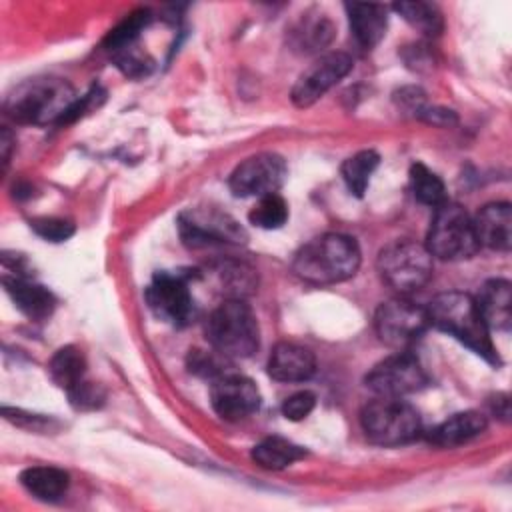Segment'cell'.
I'll use <instances>...</instances> for the list:
<instances>
[{
    "label": "cell",
    "mask_w": 512,
    "mask_h": 512,
    "mask_svg": "<svg viewBox=\"0 0 512 512\" xmlns=\"http://www.w3.org/2000/svg\"><path fill=\"white\" fill-rule=\"evenodd\" d=\"M352 64L354 62L346 52L322 54L298 76L290 92L292 102L300 108L312 106L352 70Z\"/></svg>",
    "instance_id": "13"
},
{
    "label": "cell",
    "mask_w": 512,
    "mask_h": 512,
    "mask_svg": "<svg viewBox=\"0 0 512 512\" xmlns=\"http://www.w3.org/2000/svg\"><path fill=\"white\" fill-rule=\"evenodd\" d=\"M380 164V156L374 150H360L344 160L342 178L354 196H362L368 188L370 176Z\"/></svg>",
    "instance_id": "26"
},
{
    "label": "cell",
    "mask_w": 512,
    "mask_h": 512,
    "mask_svg": "<svg viewBox=\"0 0 512 512\" xmlns=\"http://www.w3.org/2000/svg\"><path fill=\"white\" fill-rule=\"evenodd\" d=\"M428 382V376L420 360L408 350H398L392 356L380 360L368 374L366 386L376 396L404 398L422 390Z\"/></svg>",
    "instance_id": "10"
},
{
    "label": "cell",
    "mask_w": 512,
    "mask_h": 512,
    "mask_svg": "<svg viewBox=\"0 0 512 512\" xmlns=\"http://www.w3.org/2000/svg\"><path fill=\"white\" fill-rule=\"evenodd\" d=\"M178 230L190 248L212 244H238L246 240L244 228L228 214L216 210H188L178 218Z\"/></svg>",
    "instance_id": "12"
},
{
    "label": "cell",
    "mask_w": 512,
    "mask_h": 512,
    "mask_svg": "<svg viewBox=\"0 0 512 512\" xmlns=\"http://www.w3.org/2000/svg\"><path fill=\"white\" fill-rule=\"evenodd\" d=\"M304 454L302 446L280 436H268L252 448V460L266 470H282L304 458Z\"/></svg>",
    "instance_id": "22"
},
{
    "label": "cell",
    "mask_w": 512,
    "mask_h": 512,
    "mask_svg": "<svg viewBox=\"0 0 512 512\" xmlns=\"http://www.w3.org/2000/svg\"><path fill=\"white\" fill-rule=\"evenodd\" d=\"M2 412H4L6 420L14 422L20 428H28V430H46V428H50V420H46L42 416L28 414V412H22L18 408H8V406H4Z\"/></svg>",
    "instance_id": "35"
},
{
    "label": "cell",
    "mask_w": 512,
    "mask_h": 512,
    "mask_svg": "<svg viewBox=\"0 0 512 512\" xmlns=\"http://www.w3.org/2000/svg\"><path fill=\"white\" fill-rule=\"evenodd\" d=\"M418 118L428 122V124H436V126H450L456 122V116L452 110H446V108H436V106H424L420 112H418Z\"/></svg>",
    "instance_id": "36"
},
{
    "label": "cell",
    "mask_w": 512,
    "mask_h": 512,
    "mask_svg": "<svg viewBox=\"0 0 512 512\" xmlns=\"http://www.w3.org/2000/svg\"><path fill=\"white\" fill-rule=\"evenodd\" d=\"M286 162L274 152H260L240 162L230 174L228 186L234 196L262 198L274 194L286 180Z\"/></svg>",
    "instance_id": "11"
},
{
    "label": "cell",
    "mask_w": 512,
    "mask_h": 512,
    "mask_svg": "<svg viewBox=\"0 0 512 512\" xmlns=\"http://www.w3.org/2000/svg\"><path fill=\"white\" fill-rule=\"evenodd\" d=\"M114 56H116L118 68H120L126 76L140 78V76H146V74L152 70V60H150L146 54H142L140 50H136V46L124 48V50L116 52Z\"/></svg>",
    "instance_id": "32"
},
{
    "label": "cell",
    "mask_w": 512,
    "mask_h": 512,
    "mask_svg": "<svg viewBox=\"0 0 512 512\" xmlns=\"http://www.w3.org/2000/svg\"><path fill=\"white\" fill-rule=\"evenodd\" d=\"M364 436L378 446H400L416 440L422 432L418 410L404 398L376 396L360 412Z\"/></svg>",
    "instance_id": "5"
},
{
    "label": "cell",
    "mask_w": 512,
    "mask_h": 512,
    "mask_svg": "<svg viewBox=\"0 0 512 512\" xmlns=\"http://www.w3.org/2000/svg\"><path fill=\"white\" fill-rule=\"evenodd\" d=\"M20 484L42 502L60 500L70 484V476L56 466H30L20 474Z\"/></svg>",
    "instance_id": "21"
},
{
    "label": "cell",
    "mask_w": 512,
    "mask_h": 512,
    "mask_svg": "<svg viewBox=\"0 0 512 512\" xmlns=\"http://www.w3.org/2000/svg\"><path fill=\"white\" fill-rule=\"evenodd\" d=\"M316 372V356L296 342H278L268 358V374L278 382H304Z\"/></svg>",
    "instance_id": "16"
},
{
    "label": "cell",
    "mask_w": 512,
    "mask_h": 512,
    "mask_svg": "<svg viewBox=\"0 0 512 512\" xmlns=\"http://www.w3.org/2000/svg\"><path fill=\"white\" fill-rule=\"evenodd\" d=\"M210 402L220 418L238 422L260 408V390L250 378L228 370L212 380Z\"/></svg>",
    "instance_id": "14"
},
{
    "label": "cell",
    "mask_w": 512,
    "mask_h": 512,
    "mask_svg": "<svg viewBox=\"0 0 512 512\" xmlns=\"http://www.w3.org/2000/svg\"><path fill=\"white\" fill-rule=\"evenodd\" d=\"M394 10L424 36H438L444 30V16L432 2H398Z\"/></svg>",
    "instance_id": "25"
},
{
    "label": "cell",
    "mask_w": 512,
    "mask_h": 512,
    "mask_svg": "<svg viewBox=\"0 0 512 512\" xmlns=\"http://www.w3.org/2000/svg\"><path fill=\"white\" fill-rule=\"evenodd\" d=\"M188 368L190 372L202 376V378H218L224 372H228L226 368V358L222 354H218L216 350H190L188 354Z\"/></svg>",
    "instance_id": "30"
},
{
    "label": "cell",
    "mask_w": 512,
    "mask_h": 512,
    "mask_svg": "<svg viewBox=\"0 0 512 512\" xmlns=\"http://www.w3.org/2000/svg\"><path fill=\"white\" fill-rule=\"evenodd\" d=\"M314 406H316V396L308 390H300L282 402V414L284 418L298 422V420H304L314 410Z\"/></svg>",
    "instance_id": "34"
},
{
    "label": "cell",
    "mask_w": 512,
    "mask_h": 512,
    "mask_svg": "<svg viewBox=\"0 0 512 512\" xmlns=\"http://www.w3.org/2000/svg\"><path fill=\"white\" fill-rule=\"evenodd\" d=\"M488 426V418L478 410L452 414L430 432V442L440 448H454L480 436Z\"/></svg>",
    "instance_id": "20"
},
{
    "label": "cell",
    "mask_w": 512,
    "mask_h": 512,
    "mask_svg": "<svg viewBox=\"0 0 512 512\" xmlns=\"http://www.w3.org/2000/svg\"><path fill=\"white\" fill-rule=\"evenodd\" d=\"M76 100L62 78H30L8 94L4 110L18 124H48L62 122Z\"/></svg>",
    "instance_id": "3"
},
{
    "label": "cell",
    "mask_w": 512,
    "mask_h": 512,
    "mask_svg": "<svg viewBox=\"0 0 512 512\" xmlns=\"http://www.w3.org/2000/svg\"><path fill=\"white\" fill-rule=\"evenodd\" d=\"M432 254L424 244L414 240H394L378 254L376 266L380 278L398 292L408 296L432 278Z\"/></svg>",
    "instance_id": "7"
},
{
    "label": "cell",
    "mask_w": 512,
    "mask_h": 512,
    "mask_svg": "<svg viewBox=\"0 0 512 512\" xmlns=\"http://www.w3.org/2000/svg\"><path fill=\"white\" fill-rule=\"evenodd\" d=\"M430 326L454 336L472 352L492 364H500L490 330L478 310L474 296L458 290L442 292L426 306Z\"/></svg>",
    "instance_id": "1"
},
{
    "label": "cell",
    "mask_w": 512,
    "mask_h": 512,
    "mask_svg": "<svg viewBox=\"0 0 512 512\" xmlns=\"http://www.w3.org/2000/svg\"><path fill=\"white\" fill-rule=\"evenodd\" d=\"M186 274L180 272H158L148 284L144 298L152 314L176 328L188 326L196 316L194 296L188 288Z\"/></svg>",
    "instance_id": "9"
},
{
    "label": "cell",
    "mask_w": 512,
    "mask_h": 512,
    "mask_svg": "<svg viewBox=\"0 0 512 512\" xmlns=\"http://www.w3.org/2000/svg\"><path fill=\"white\" fill-rule=\"evenodd\" d=\"M68 398L76 410H94L104 402V392L100 390V386L82 380L72 390H68Z\"/></svg>",
    "instance_id": "33"
},
{
    "label": "cell",
    "mask_w": 512,
    "mask_h": 512,
    "mask_svg": "<svg viewBox=\"0 0 512 512\" xmlns=\"http://www.w3.org/2000/svg\"><path fill=\"white\" fill-rule=\"evenodd\" d=\"M206 338L224 358H248L260 346V328L246 300L226 298L206 322Z\"/></svg>",
    "instance_id": "4"
},
{
    "label": "cell",
    "mask_w": 512,
    "mask_h": 512,
    "mask_svg": "<svg viewBox=\"0 0 512 512\" xmlns=\"http://www.w3.org/2000/svg\"><path fill=\"white\" fill-rule=\"evenodd\" d=\"M346 12L356 44L362 50L376 48L388 28V8L384 4L352 2L346 4Z\"/></svg>",
    "instance_id": "17"
},
{
    "label": "cell",
    "mask_w": 512,
    "mask_h": 512,
    "mask_svg": "<svg viewBox=\"0 0 512 512\" xmlns=\"http://www.w3.org/2000/svg\"><path fill=\"white\" fill-rule=\"evenodd\" d=\"M50 378L62 388L72 390L76 384L86 380V358L76 346H64L56 350L50 360Z\"/></svg>",
    "instance_id": "23"
},
{
    "label": "cell",
    "mask_w": 512,
    "mask_h": 512,
    "mask_svg": "<svg viewBox=\"0 0 512 512\" xmlns=\"http://www.w3.org/2000/svg\"><path fill=\"white\" fill-rule=\"evenodd\" d=\"M476 240L480 248L494 252H508L512 244V208L508 202L486 204L476 218H472Z\"/></svg>",
    "instance_id": "15"
},
{
    "label": "cell",
    "mask_w": 512,
    "mask_h": 512,
    "mask_svg": "<svg viewBox=\"0 0 512 512\" xmlns=\"http://www.w3.org/2000/svg\"><path fill=\"white\" fill-rule=\"evenodd\" d=\"M430 326L426 306L412 302L408 296H396L382 302L374 314V330L382 344L408 350Z\"/></svg>",
    "instance_id": "8"
},
{
    "label": "cell",
    "mask_w": 512,
    "mask_h": 512,
    "mask_svg": "<svg viewBox=\"0 0 512 512\" xmlns=\"http://www.w3.org/2000/svg\"><path fill=\"white\" fill-rule=\"evenodd\" d=\"M358 242L340 232H328L306 242L296 254L292 268L310 284H336L352 278L360 268Z\"/></svg>",
    "instance_id": "2"
},
{
    "label": "cell",
    "mask_w": 512,
    "mask_h": 512,
    "mask_svg": "<svg viewBox=\"0 0 512 512\" xmlns=\"http://www.w3.org/2000/svg\"><path fill=\"white\" fill-rule=\"evenodd\" d=\"M2 282L14 306L30 320H44L54 312L56 298L46 286L22 276H4Z\"/></svg>",
    "instance_id": "18"
},
{
    "label": "cell",
    "mask_w": 512,
    "mask_h": 512,
    "mask_svg": "<svg viewBox=\"0 0 512 512\" xmlns=\"http://www.w3.org/2000/svg\"><path fill=\"white\" fill-rule=\"evenodd\" d=\"M250 222L262 230H276L288 220V204L286 200L274 192L258 198L254 208L248 214Z\"/></svg>",
    "instance_id": "29"
},
{
    "label": "cell",
    "mask_w": 512,
    "mask_h": 512,
    "mask_svg": "<svg viewBox=\"0 0 512 512\" xmlns=\"http://www.w3.org/2000/svg\"><path fill=\"white\" fill-rule=\"evenodd\" d=\"M150 10H146V8H140V10H136V12H132V14H128L116 28H112L110 30V34L106 36V40H104V44H106V48L110 50V52H120V50H124V48H130V46H134V42H136V38L140 36V32L146 28V24L150 22Z\"/></svg>",
    "instance_id": "28"
},
{
    "label": "cell",
    "mask_w": 512,
    "mask_h": 512,
    "mask_svg": "<svg viewBox=\"0 0 512 512\" xmlns=\"http://www.w3.org/2000/svg\"><path fill=\"white\" fill-rule=\"evenodd\" d=\"M32 230L50 242H64L74 234V224L64 220V218H54V216H44V218H34L30 222Z\"/></svg>",
    "instance_id": "31"
},
{
    "label": "cell",
    "mask_w": 512,
    "mask_h": 512,
    "mask_svg": "<svg viewBox=\"0 0 512 512\" xmlns=\"http://www.w3.org/2000/svg\"><path fill=\"white\" fill-rule=\"evenodd\" d=\"M488 330L506 332L512 322V286L504 278H492L482 284L474 298Z\"/></svg>",
    "instance_id": "19"
},
{
    "label": "cell",
    "mask_w": 512,
    "mask_h": 512,
    "mask_svg": "<svg viewBox=\"0 0 512 512\" xmlns=\"http://www.w3.org/2000/svg\"><path fill=\"white\" fill-rule=\"evenodd\" d=\"M0 144H2V160H4V164H8L10 148H12V134H10V130H8V128H4V130H2Z\"/></svg>",
    "instance_id": "37"
},
{
    "label": "cell",
    "mask_w": 512,
    "mask_h": 512,
    "mask_svg": "<svg viewBox=\"0 0 512 512\" xmlns=\"http://www.w3.org/2000/svg\"><path fill=\"white\" fill-rule=\"evenodd\" d=\"M424 246L440 260H466L480 250L470 214L450 200L434 208Z\"/></svg>",
    "instance_id": "6"
},
{
    "label": "cell",
    "mask_w": 512,
    "mask_h": 512,
    "mask_svg": "<svg viewBox=\"0 0 512 512\" xmlns=\"http://www.w3.org/2000/svg\"><path fill=\"white\" fill-rule=\"evenodd\" d=\"M410 186L414 198L426 206L436 208L446 202V188L442 178L422 162H414L410 166Z\"/></svg>",
    "instance_id": "27"
},
{
    "label": "cell",
    "mask_w": 512,
    "mask_h": 512,
    "mask_svg": "<svg viewBox=\"0 0 512 512\" xmlns=\"http://www.w3.org/2000/svg\"><path fill=\"white\" fill-rule=\"evenodd\" d=\"M216 276L222 292L226 298H240L244 300L248 294L254 292L258 278L256 270L240 260H224L216 266Z\"/></svg>",
    "instance_id": "24"
}]
</instances>
